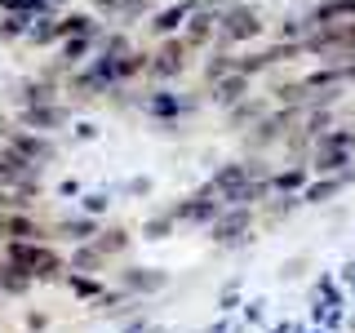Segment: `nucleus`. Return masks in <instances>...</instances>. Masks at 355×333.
<instances>
[{"label": "nucleus", "instance_id": "nucleus-3", "mask_svg": "<svg viewBox=\"0 0 355 333\" xmlns=\"http://www.w3.org/2000/svg\"><path fill=\"white\" fill-rule=\"evenodd\" d=\"M151 67H155L160 76H178V71H182V44L169 40V44H164V49L151 58Z\"/></svg>", "mask_w": 355, "mask_h": 333}, {"label": "nucleus", "instance_id": "nucleus-5", "mask_svg": "<svg viewBox=\"0 0 355 333\" xmlns=\"http://www.w3.org/2000/svg\"><path fill=\"white\" fill-rule=\"evenodd\" d=\"M187 22H191V27H187V40H191V44L209 40V36L218 31V18H214V14H200V9H196V14H187Z\"/></svg>", "mask_w": 355, "mask_h": 333}, {"label": "nucleus", "instance_id": "nucleus-1", "mask_svg": "<svg viewBox=\"0 0 355 333\" xmlns=\"http://www.w3.org/2000/svg\"><path fill=\"white\" fill-rule=\"evenodd\" d=\"M262 14L253 5H231V9H222V18H218V31L227 40H253V36H262Z\"/></svg>", "mask_w": 355, "mask_h": 333}, {"label": "nucleus", "instance_id": "nucleus-4", "mask_svg": "<svg viewBox=\"0 0 355 333\" xmlns=\"http://www.w3.org/2000/svg\"><path fill=\"white\" fill-rule=\"evenodd\" d=\"M187 14H191V5H187V0H178L173 9H164V14H155L151 31H155V36H169V31H173V27H178V22H182Z\"/></svg>", "mask_w": 355, "mask_h": 333}, {"label": "nucleus", "instance_id": "nucleus-2", "mask_svg": "<svg viewBox=\"0 0 355 333\" xmlns=\"http://www.w3.org/2000/svg\"><path fill=\"white\" fill-rule=\"evenodd\" d=\"M244 89H249V76L231 67V76H222L214 85V94H218V103H236V98H244Z\"/></svg>", "mask_w": 355, "mask_h": 333}]
</instances>
